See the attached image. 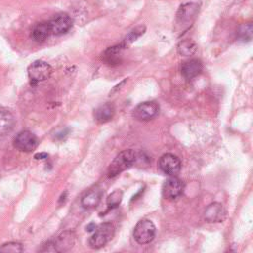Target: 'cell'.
I'll return each instance as SVG.
<instances>
[{"mask_svg":"<svg viewBox=\"0 0 253 253\" xmlns=\"http://www.w3.org/2000/svg\"><path fill=\"white\" fill-rule=\"evenodd\" d=\"M136 160V154L132 149H126L120 152L114 160L111 162L108 168V177L114 178L121 174L123 171L129 168L134 164Z\"/></svg>","mask_w":253,"mask_h":253,"instance_id":"6da1fadb","label":"cell"},{"mask_svg":"<svg viewBox=\"0 0 253 253\" xmlns=\"http://www.w3.org/2000/svg\"><path fill=\"white\" fill-rule=\"evenodd\" d=\"M200 10L198 3H185L180 6L176 14V24L183 31L187 30L194 23Z\"/></svg>","mask_w":253,"mask_h":253,"instance_id":"7a4b0ae2","label":"cell"},{"mask_svg":"<svg viewBox=\"0 0 253 253\" xmlns=\"http://www.w3.org/2000/svg\"><path fill=\"white\" fill-rule=\"evenodd\" d=\"M115 227L111 222L101 223L96 226L94 233L89 238V246L93 249H99L105 246L114 236Z\"/></svg>","mask_w":253,"mask_h":253,"instance_id":"3957f363","label":"cell"},{"mask_svg":"<svg viewBox=\"0 0 253 253\" xmlns=\"http://www.w3.org/2000/svg\"><path fill=\"white\" fill-rule=\"evenodd\" d=\"M156 233V227L154 223L149 219L139 220L133 229V237L139 244L150 243Z\"/></svg>","mask_w":253,"mask_h":253,"instance_id":"277c9868","label":"cell"},{"mask_svg":"<svg viewBox=\"0 0 253 253\" xmlns=\"http://www.w3.org/2000/svg\"><path fill=\"white\" fill-rule=\"evenodd\" d=\"M52 67L45 61L36 60L28 67V75L32 82L38 83L44 81L50 77Z\"/></svg>","mask_w":253,"mask_h":253,"instance_id":"5b68a950","label":"cell"},{"mask_svg":"<svg viewBox=\"0 0 253 253\" xmlns=\"http://www.w3.org/2000/svg\"><path fill=\"white\" fill-rule=\"evenodd\" d=\"M39 144L38 137L30 130L20 131L14 138V146L22 152H32Z\"/></svg>","mask_w":253,"mask_h":253,"instance_id":"8992f818","label":"cell"},{"mask_svg":"<svg viewBox=\"0 0 253 253\" xmlns=\"http://www.w3.org/2000/svg\"><path fill=\"white\" fill-rule=\"evenodd\" d=\"M184 192V183L175 176L167 179L162 185V196L164 199L174 201L182 196Z\"/></svg>","mask_w":253,"mask_h":253,"instance_id":"52a82bcc","label":"cell"},{"mask_svg":"<svg viewBox=\"0 0 253 253\" xmlns=\"http://www.w3.org/2000/svg\"><path fill=\"white\" fill-rule=\"evenodd\" d=\"M158 167L162 173L168 176H176L181 170V161L176 155L165 153L159 158Z\"/></svg>","mask_w":253,"mask_h":253,"instance_id":"ba28073f","label":"cell"},{"mask_svg":"<svg viewBox=\"0 0 253 253\" xmlns=\"http://www.w3.org/2000/svg\"><path fill=\"white\" fill-rule=\"evenodd\" d=\"M48 22L51 35L60 36L67 33L72 27V19L65 13H60L52 17Z\"/></svg>","mask_w":253,"mask_h":253,"instance_id":"9c48e42d","label":"cell"},{"mask_svg":"<svg viewBox=\"0 0 253 253\" xmlns=\"http://www.w3.org/2000/svg\"><path fill=\"white\" fill-rule=\"evenodd\" d=\"M159 110V106L156 102L153 101H146L140 103L135 107L133 110V117L138 121H149L153 119Z\"/></svg>","mask_w":253,"mask_h":253,"instance_id":"30bf717a","label":"cell"},{"mask_svg":"<svg viewBox=\"0 0 253 253\" xmlns=\"http://www.w3.org/2000/svg\"><path fill=\"white\" fill-rule=\"evenodd\" d=\"M75 233L70 230L61 232L51 243L53 251L55 252H66L69 251L75 243Z\"/></svg>","mask_w":253,"mask_h":253,"instance_id":"8fae6325","label":"cell"},{"mask_svg":"<svg viewBox=\"0 0 253 253\" xmlns=\"http://www.w3.org/2000/svg\"><path fill=\"white\" fill-rule=\"evenodd\" d=\"M226 215V211L219 203L210 204L204 212L205 219L208 222H221Z\"/></svg>","mask_w":253,"mask_h":253,"instance_id":"7c38bea8","label":"cell"},{"mask_svg":"<svg viewBox=\"0 0 253 253\" xmlns=\"http://www.w3.org/2000/svg\"><path fill=\"white\" fill-rule=\"evenodd\" d=\"M203 71V63L200 59L193 58L183 62L181 66V73L186 79H193L200 75Z\"/></svg>","mask_w":253,"mask_h":253,"instance_id":"4fadbf2b","label":"cell"},{"mask_svg":"<svg viewBox=\"0 0 253 253\" xmlns=\"http://www.w3.org/2000/svg\"><path fill=\"white\" fill-rule=\"evenodd\" d=\"M102 197H103V190L100 187H94L82 197L81 206L87 210L94 209L100 204Z\"/></svg>","mask_w":253,"mask_h":253,"instance_id":"5bb4252c","label":"cell"},{"mask_svg":"<svg viewBox=\"0 0 253 253\" xmlns=\"http://www.w3.org/2000/svg\"><path fill=\"white\" fill-rule=\"evenodd\" d=\"M16 124L14 115L7 109H0V136L12 131Z\"/></svg>","mask_w":253,"mask_h":253,"instance_id":"9a60e30c","label":"cell"},{"mask_svg":"<svg viewBox=\"0 0 253 253\" xmlns=\"http://www.w3.org/2000/svg\"><path fill=\"white\" fill-rule=\"evenodd\" d=\"M115 115V107L111 103L99 106L94 112V118L99 124H105L113 119Z\"/></svg>","mask_w":253,"mask_h":253,"instance_id":"2e32d148","label":"cell"},{"mask_svg":"<svg viewBox=\"0 0 253 253\" xmlns=\"http://www.w3.org/2000/svg\"><path fill=\"white\" fill-rule=\"evenodd\" d=\"M51 35L48 22H41L36 24L31 32V38L37 42H42Z\"/></svg>","mask_w":253,"mask_h":253,"instance_id":"e0dca14e","label":"cell"},{"mask_svg":"<svg viewBox=\"0 0 253 253\" xmlns=\"http://www.w3.org/2000/svg\"><path fill=\"white\" fill-rule=\"evenodd\" d=\"M125 47L122 45V43L118 45H114L109 47L103 54V59L108 64H118L120 62L122 51Z\"/></svg>","mask_w":253,"mask_h":253,"instance_id":"ac0fdd59","label":"cell"},{"mask_svg":"<svg viewBox=\"0 0 253 253\" xmlns=\"http://www.w3.org/2000/svg\"><path fill=\"white\" fill-rule=\"evenodd\" d=\"M177 50L179 54L183 56H190L193 55L197 50V44L194 41L187 39L181 41L177 45Z\"/></svg>","mask_w":253,"mask_h":253,"instance_id":"d6986e66","label":"cell"},{"mask_svg":"<svg viewBox=\"0 0 253 253\" xmlns=\"http://www.w3.org/2000/svg\"><path fill=\"white\" fill-rule=\"evenodd\" d=\"M145 32V27L144 26H138L134 29H132L124 39L122 45L126 48V46H128L129 44H131L133 42H135L138 38H140Z\"/></svg>","mask_w":253,"mask_h":253,"instance_id":"ffe728a7","label":"cell"},{"mask_svg":"<svg viewBox=\"0 0 253 253\" xmlns=\"http://www.w3.org/2000/svg\"><path fill=\"white\" fill-rule=\"evenodd\" d=\"M252 33H253V28H252V24L251 23H247V24L241 25L239 27L238 31H237L238 41L243 42L251 41Z\"/></svg>","mask_w":253,"mask_h":253,"instance_id":"44dd1931","label":"cell"},{"mask_svg":"<svg viewBox=\"0 0 253 253\" xmlns=\"http://www.w3.org/2000/svg\"><path fill=\"white\" fill-rule=\"evenodd\" d=\"M122 200H123V192L121 190H115L108 196L106 203L109 209H115L121 204Z\"/></svg>","mask_w":253,"mask_h":253,"instance_id":"7402d4cb","label":"cell"},{"mask_svg":"<svg viewBox=\"0 0 253 253\" xmlns=\"http://www.w3.org/2000/svg\"><path fill=\"white\" fill-rule=\"evenodd\" d=\"M23 251V247L22 244L19 242H7L4 243L0 246V252L3 253H18V252H22Z\"/></svg>","mask_w":253,"mask_h":253,"instance_id":"603a6c76","label":"cell"},{"mask_svg":"<svg viewBox=\"0 0 253 253\" xmlns=\"http://www.w3.org/2000/svg\"><path fill=\"white\" fill-rule=\"evenodd\" d=\"M35 158L36 159H44V158H47V154L46 153H37L35 155Z\"/></svg>","mask_w":253,"mask_h":253,"instance_id":"cb8c5ba5","label":"cell"},{"mask_svg":"<svg viewBox=\"0 0 253 253\" xmlns=\"http://www.w3.org/2000/svg\"><path fill=\"white\" fill-rule=\"evenodd\" d=\"M86 228H87V230H88V231H92V230H95L96 225H95L94 223H91V224H89Z\"/></svg>","mask_w":253,"mask_h":253,"instance_id":"d4e9b609","label":"cell"}]
</instances>
